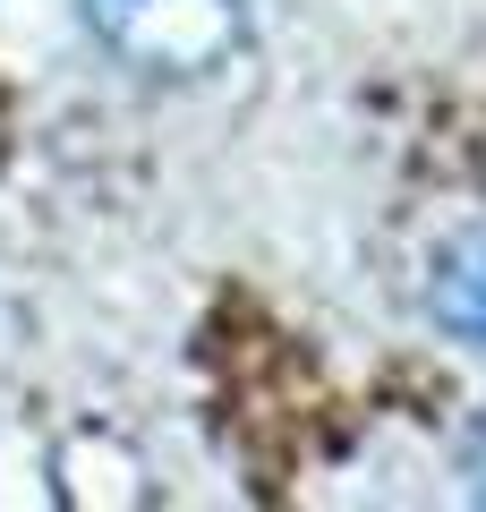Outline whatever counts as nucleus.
Segmentation results:
<instances>
[{
  "instance_id": "obj_1",
  "label": "nucleus",
  "mask_w": 486,
  "mask_h": 512,
  "mask_svg": "<svg viewBox=\"0 0 486 512\" xmlns=\"http://www.w3.org/2000/svg\"><path fill=\"white\" fill-rule=\"evenodd\" d=\"M86 26L145 77H205L248 43V0H86Z\"/></svg>"
},
{
  "instance_id": "obj_2",
  "label": "nucleus",
  "mask_w": 486,
  "mask_h": 512,
  "mask_svg": "<svg viewBox=\"0 0 486 512\" xmlns=\"http://www.w3.org/2000/svg\"><path fill=\"white\" fill-rule=\"evenodd\" d=\"M427 299H435V325H444L452 342L486 350V231L452 239V248L435 256V282H427Z\"/></svg>"
},
{
  "instance_id": "obj_3",
  "label": "nucleus",
  "mask_w": 486,
  "mask_h": 512,
  "mask_svg": "<svg viewBox=\"0 0 486 512\" xmlns=\"http://www.w3.org/2000/svg\"><path fill=\"white\" fill-rule=\"evenodd\" d=\"M461 470H469V487L486 495V427H478V436H469V461H461Z\"/></svg>"
}]
</instances>
